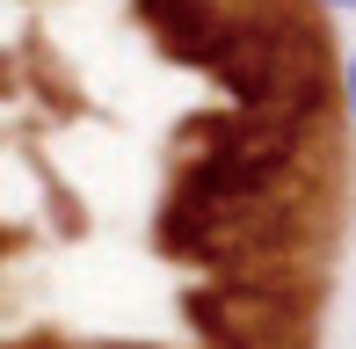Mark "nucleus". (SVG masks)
I'll list each match as a JSON object with an SVG mask.
<instances>
[{
	"label": "nucleus",
	"instance_id": "nucleus-1",
	"mask_svg": "<svg viewBox=\"0 0 356 349\" xmlns=\"http://www.w3.org/2000/svg\"><path fill=\"white\" fill-rule=\"evenodd\" d=\"M342 102H349V117H356V44H349V58H342Z\"/></svg>",
	"mask_w": 356,
	"mask_h": 349
},
{
	"label": "nucleus",
	"instance_id": "nucleus-2",
	"mask_svg": "<svg viewBox=\"0 0 356 349\" xmlns=\"http://www.w3.org/2000/svg\"><path fill=\"white\" fill-rule=\"evenodd\" d=\"M320 8H334V15H356V0H320Z\"/></svg>",
	"mask_w": 356,
	"mask_h": 349
}]
</instances>
